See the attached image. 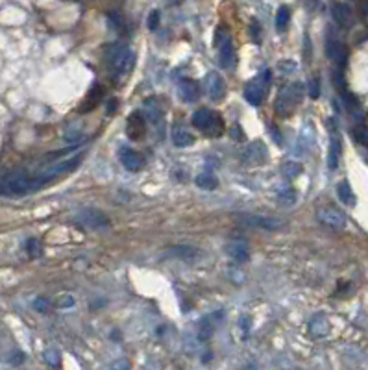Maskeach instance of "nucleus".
I'll return each instance as SVG.
<instances>
[{
  "label": "nucleus",
  "instance_id": "nucleus-33",
  "mask_svg": "<svg viewBox=\"0 0 368 370\" xmlns=\"http://www.w3.org/2000/svg\"><path fill=\"white\" fill-rule=\"evenodd\" d=\"M309 97L311 98H318L320 97V80L313 78L309 82Z\"/></svg>",
  "mask_w": 368,
  "mask_h": 370
},
{
  "label": "nucleus",
  "instance_id": "nucleus-15",
  "mask_svg": "<svg viewBox=\"0 0 368 370\" xmlns=\"http://www.w3.org/2000/svg\"><path fill=\"white\" fill-rule=\"evenodd\" d=\"M218 61H220V65L224 69H233L235 67L237 58H235V46L233 43H231L230 35H226V39L222 41L220 50H218Z\"/></svg>",
  "mask_w": 368,
  "mask_h": 370
},
{
  "label": "nucleus",
  "instance_id": "nucleus-13",
  "mask_svg": "<svg viewBox=\"0 0 368 370\" xmlns=\"http://www.w3.org/2000/svg\"><path fill=\"white\" fill-rule=\"evenodd\" d=\"M207 91H209V97L211 100L218 102L224 98L226 95V83L222 80V76L218 72H209L207 74Z\"/></svg>",
  "mask_w": 368,
  "mask_h": 370
},
{
  "label": "nucleus",
  "instance_id": "nucleus-30",
  "mask_svg": "<svg viewBox=\"0 0 368 370\" xmlns=\"http://www.w3.org/2000/svg\"><path fill=\"white\" fill-rule=\"evenodd\" d=\"M352 134H354V139L357 141V143L368 148V128H364V126H357V128H354Z\"/></svg>",
  "mask_w": 368,
  "mask_h": 370
},
{
  "label": "nucleus",
  "instance_id": "nucleus-2",
  "mask_svg": "<svg viewBox=\"0 0 368 370\" xmlns=\"http://www.w3.org/2000/svg\"><path fill=\"white\" fill-rule=\"evenodd\" d=\"M30 191H35L33 178H28L23 172L0 178V196H24Z\"/></svg>",
  "mask_w": 368,
  "mask_h": 370
},
{
  "label": "nucleus",
  "instance_id": "nucleus-18",
  "mask_svg": "<svg viewBox=\"0 0 368 370\" xmlns=\"http://www.w3.org/2000/svg\"><path fill=\"white\" fill-rule=\"evenodd\" d=\"M309 333L315 339H322L329 333V320L324 314H315L313 319L309 320Z\"/></svg>",
  "mask_w": 368,
  "mask_h": 370
},
{
  "label": "nucleus",
  "instance_id": "nucleus-25",
  "mask_svg": "<svg viewBox=\"0 0 368 370\" xmlns=\"http://www.w3.org/2000/svg\"><path fill=\"white\" fill-rule=\"evenodd\" d=\"M289 21H290V9L287 8V6H281V8L278 9V15H276L278 32H283L287 28V24H289Z\"/></svg>",
  "mask_w": 368,
  "mask_h": 370
},
{
  "label": "nucleus",
  "instance_id": "nucleus-24",
  "mask_svg": "<svg viewBox=\"0 0 368 370\" xmlns=\"http://www.w3.org/2000/svg\"><path fill=\"white\" fill-rule=\"evenodd\" d=\"M337 194H339V198H341L342 203H346V206H355V194L348 181H341V183L337 185Z\"/></svg>",
  "mask_w": 368,
  "mask_h": 370
},
{
  "label": "nucleus",
  "instance_id": "nucleus-12",
  "mask_svg": "<svg viewBox=\"0 0 368 370\" xmlns=\"http://www.w3.org/2000/svg\"><path fill=\"white\" fill-rule=\"evenodd\" d=\"M224 252L228 257H231L235 263H246L250 259V248L243 240H230L224 245Z\"/></svg>",
  "mask_w": 368,
  "mask_h": 370
},
{
  "label": "nucleus",
  "instance_id": "nucleus-23",
  "mask_svg": "<svg viewBox=\"0 0 368 370\" xmlns=\"http://www.w3.org/2000/svg\"><path fill=\"white\" fill-rule=\"evenodd\" d=\"M194 183L204 191H213L216 189L218 180H216V176L211 174V172H202V174H198L196 178H194Z\"/></svg>",
  "mask_w": 368,
  "mask_h": 370
},
{
  "label": "nucleus",
  "instance_id": "nucleus-26",
  "mask_svg": "<svg viewBox=\"0 0 368 370\" xmlns=\"http://www.w3.org/2000/svg\"><path fill=\"white\" fill-rule=\"evenodd\" d=\"M278 198H280V202L283 203V206H292V203L296 202V198H298V194H296V191L292 189V187H287V189L280 191Z\"/></svg>",
  "mask_w": 368,
  "mask_h": 370
},
{
  "label": "nucleus",
  "instance_id": "nucleus-9",
  "mask_svg": "<svg viewBox=\"0 0 368 370\" xmlns=\"http://www.w3.org/2000/svg\"><path fill=\"white\" fill-rule=\"evenodd\" d=\"M302 95H304V85L300 82L290 83L289 87L283 89L278 97V111H283L287 107H295L300 100H302Z\"/></svg>",
  "mask_w": 368,
  "mask_h": 370
},
{
  "label": "nucleus",
  "instance_id": "nucleus-14",
  "mask_svg": "<svg viewBox=\"0 0 368 370\" xmlns=\"http://www.w3.org/2000/svg\"><path fill=\"white\" fill-rule=\"evenodd\" d=\"M126 134H128L130 139H134V141H139V139L144 137V134H146V122H144V119L141 117V113H134V115L128 119Z\"/></svg>",
  "mask_w": 368,
  "mask_h": 370
},
{
  "label": "nucleus",
  "instance_id": "nucleus-37",
  "mask_svg": "<svg viewBox=\"0 0 368 370\" xmlns=\"http://www.w3.org/2000/svg\"><path fill=\"white\" fill-rule=\"evenodd\" d=\"M58 305H60V307H70V305H74V300L70 296H63V300L58 302Z\"/></svg>",
  "mask_w": 368,
  "mask_h": 370
},
{
  "label": "nucleus",
  "instance_id": "nucleus-8",
  "mask_svg": "<svg viewBox=\"0 0 368 370\" xmlns=\"http://www.w3.org/2000/svg\"><path fill=\"white\" fill-rule=\"evenodd\" d=\"M317 218L320 224H324L326 228H332V230H342L346 226V215L341 211V209L333 208H320L317 213Z\"/></svg>",
  "mask_w": 368,
  "mask_h": 370
},
{
  "label": "nucleus",
  "instance_id": "nucleus-17",
  "mask_svg": "<svg viewBox=\"0 0 368 370\" xmlns=\"http://www.w3.org/2000/svg\"><path fill=\"white\" fill-rule=\"evenodd\" d=\"M167 259H181V261H194L198 257V250L193 246L181 245V246H174V248H169L167 252H163Z\"/></svg>",
  "mask_w": 368,
  "mask_h": 370
},
{
  "label": "nucleus",
  "instance_id": "nucleus-40",
  "mask_svg": "<svg viewBox=\"0 0 368 370\" xmlns=\"http://www.w3.org/2000/svg\"><path fill=\"white\" fill-rule=\"evenodd\" d=\"M113 109H115V100L109 102V113H113Z\"/></svg>",
  "mask_w": 368,
  "mask_h": 370
},
{
  "label": "nucleus",
  "instance_id": "nucleus-10",
  "mask_svg": "<svg viewBox=\"0 0 368 370\" xmlns=\"http://www.w3.org/2000/svg\"><path fill=\"white\" fill-rule=\"evenodd\" d=\"M119 159H120V163L124 165L126 171H130V172L141 171L144 166V163H146L143 154L135 152V150H132V148H128V146L119 148Z\"/></svg>",
  "mask_w": 368,
  "mask_h": 370
},
{
  "label": "nucleus",
  "instance_id": "nucleus-22",
  "mask_svg": "<svg viewBox=\"0 0 368 370\" xmlns=\"http://www.w3.org/2000/svg\"><path fill=\"white\" fill-rule=\"evenodd\" d=\"M341 97H342V102H344L346 109L350 111L352 115H363V109H361V102L357 100V97H355V95H352L350 91L342 89V91H341Z\"/></svg>",
  "mask_w": 368,
  "mask_h": 370
},
{
  "label": "nucleus",
  "instance_id": "nucleus-6",
  "mask_svg": "<svg viewBox=\"0 0 368 370\" xmlns=\"http://www.w3.org/2000/svg\"><path fill=\"white\" fill-rule=\"evenodd\" d=\"M326 55L335 65H339V67H342L346 61V46L344 43L337 37V33L333 32L332 26L327 28V33H326Z\"/></svg>",
  "mask_w": 368,
  "mask_h": 370
},
{
  "label": "nucleus",
  "instance_id": "nucleus-32",
  "mask_svg": "<svg viewBox=\"0 0 368 370\" xmlns=\"http://www.w3.org/2000/svg\"><path fill=\"white\" fill-rule=\"evenodd\" d=\"M45 359H46V363L48 365H52V366H60V354L56 350H46L45 351Z\"/></svg>",
  "mask_w": 368,
  "mask_h": 370
},
{
  "label": "nucleus",
  "instance_id": "nucleus-29",
  "mask_svg": "<svg viewBox=\"0 0 368 370\" xmlns=\"http://www.w3.org/2000/svg\"><path fill=\"white\" fill-rule=\"evenodd\" d=\"M146 113H148V120H150L154 126H159L163 117H161V111L154 106V102H148L146 104Z\"/></svg>",
  "mask_w": 368,
  "mask_h": 370
},
{
  "label": "nucleus",
  "instance_id": "nucleus-38",
  "mask_svg": "<svg viewBox=\"0 0 368 370\" xmlns=\"http://www.w3.org/2000/svg\"><path fill=\"white\" fill-rule=\"evenodd\" d=\"M241 324H243L244 331H248V329H250V319H246V317H244V319H241Z\"/></svg>",
  "mask_w": 368,
  "mask_h": 370
},
{
  "label": "nucleus",
  "instance_id": "nucleus-34",
  "mask_svg": "<svg viewBox=\"0 0 368 370\" xmlns=\"http://www.w3.org/2000/svg\"><path fill=\"white\" fill-rule=\"evenodd\" d=\"M157 26H159V11L154 9L152 13L148 15V28L150 30H157Z\"/></svg>",
  "mask_w": 368,
  "mask_h": 370
},
{
  "label": "nucleus",
  "instance_id": "nucleus-3",
  "mask_svg": "<svg viewBox=\"0 0 368 370\" xmlns=\"http://www.w3.org/2000/svg\"><path fill=\"white\" fill-rule=\"evenodd\" d=\"M270 82H272L270 69H265L257 78L252 80V82L246 85V89H244V98H246L252 106H261L263 100H265V92L270 87Z\"/></svg>",
  "mask_w": 368,
  "mask_h": 370
},
{
  "label": "nucleus",
  "instance_id": "nucleus-5",
  "mask_svg": "<svg viewBox=\"0 0 368 370\" xmlns=\"http://www.w3.org/2000/svg\"><path fill=\"white\" fill-rule=\"evenodd\" d=\"M235 218L241 224H244V226L257 228V230L265 231H276L285 226V222L281 220V218L267 217V215H253V213H239V215H235Z\"/></svg>",
  "mask_w": 368,
  "mask_h": 370
},
{
  "label": "nucleus",
  "instance_id": "nucleus-16",
  "mask_svg": "<svg viewBox=\"0 0 368 370\" xmlns=\"http://www.w3.org/2000/svg\"><path fill=\"white\" fill-rule=\"evenodd\" d=\"M244 163H248V165H263V163L267 161V150L263 146V143H255V144H250L246 148V152H244Z\"/></svg>",
  "mask_w": 368,
  "mask_h": 370
},
{
  "label": "nucleus",
  "instance_id": "nucleus-4",
  "mask_svg": "<svg viewBox=\"0 0 368 370\" xmlns=\"http://www.w3.org/2000/svg\"><path fill=\"white\" fill-rule=\"evenodd\" d=\"M193 126L200 130V132H204V134L213 135V137H218V135H220V132H222L220 117L216 115L215 111H209V109L194 111Z\"/></svg>",
  "mask_w": 368,
  "mask_h": 370
},
{
  "label": "nucleus",
  "instance_id": "nucleus-35",
  "mask_svg": "<svg viewBox=\"0 0 368 370\" xmlns=\"http://www.w3.org/2000/svg\"><path fill=\"white\" fill-rule=\"evenodd\" d=\"M33 307H35L39 313H46V311H48V307H50V304H48V300H46V298H37V300L33 302Z\"/></svg>",
  "mask_w": 368,
  "mask_h": 370
},
{
  "label": "nucleus",
  "instance_id": "nucleus-36",
  "mask_svg": "<svg viewBox=\"0 0 368 370\" xmlns=\"http://www.w3.org/2000/svg\"><path fill=\"white\" fill-rule=\"evenodd\" d=\"M231 137H233L235 141H243V139H244V132H243V128L235 124L233 128H231Z\"/></svg>",
  "mask_w": 368,
  "mask_h": 370
},
{
  "label": "nucleus",
  "instance_id": "nucleus-39",
  "mask_svg": "<svg viewBox=\"0 0 368 370\" xmlns=\"http://www.w3.org/2000/svg\"><path fill=\"white\" fill-rule=\"evenodd\" d=\"M270 130H272V134H274V141H276V143H280V132H278L274 126H270Z\"/></svg>",
  "mask_w": 368,
  "mask_h": 370
},
{
  "label": "nucleus",
  "instance_id": "nucleus-21",
  "mask_svg": "<svg viewBox=\"0 0 368 370\" xmlns=\"http://www.w3.org/2000/svg\"><path fill=\"white\" fill-rule=\"evenodd\" d=\"M193 141H194V137L189 134L187 130H183L181 126H174V130H172V143H174L176 146H180V148L191 146Z\"/></svg>",
  "mask_w": 368,
  "mask_h": 370
},
{
  "label": "nucleus",
  "instance_id": "nucleus-28",
  "mask_svg": "<svg viewBox=\"0 0 368 370\" xmlns=\"http://www.w3.org/2000/svg\"><path fill=\"white\" fill-rule=\"evenodd\" d=\"M281 172L287 176V178H296L298 174H302V165L296 161H287L281 169Z\"/></svg>",
  "mask_w": 368,
  "mask_h": 370
},
{
  "label": "nucleus",
  "instance_id": "nucleus-19",
  "mask_svg": "<svg viewBox=\"0 0 368 370\" xmlns=\"http://www.w3.org/2000/svg\"><path fill=\"white\" fill-rule=\"evenodd\" d=\"M341 139H339V134L333 132L332 134V143H329V152H327V166L329 171H335L339 166V159H341Z\"/></svg>",
  "mask_w": 368,
  "mask_h": 370
},
{
  "label": "nucleus",
  "instance_id": "nucleus-31",
  "mask_svg": "<svg viewBox=\"0 0 368 370\" xmlns=\"http://www.w3.org/2000/svg\"><path fill=\"white\" fill-rule=\"evenodd\" d=\"M26 252L32 257H39L43 254V248H41V243L37 239H28L26 240Z\"/></svg>",
  "mask_w": 368,
  "mask_h": 370
},
{
  "label": "nucleus",
  "instance_id": "nucleus-27",
  "mask_svg": "<svg viewBox=\"0 0 368 370\" xmlns=\"http://www.w3.org/2000/svg\"><path fill=\"white\" fill-rule=\"evenodd\" d=\"M213 335V324L209 319H204L200 322V328H198V339L200 341H207V339Z\"/></svg>",
  "mask_w": 368,
  "mask_h": 370
},
{
  "label": "nucleus",
  "instance_id": "nucleus-11",
  "mask_svg": "<svg viewBox=\"0 0 368 370\" xmlns=\"http://www.w3.org/2000/svg\"><path fill=\"white\" fill-rule=\"evenodd\" d=\"M332 17L337 23V26H341V28H352L355 23L354 9H352V6L346 4V2H333Z\"/></svg>",
  "mask_w": 368,
  "mask_h": 370
},
{
  "label": "nucleus",
  "instance_id": "nucleus-7",
  "mask_svg": "<svg viewBox=\"0 0 368 370\" xmlns=\"http://www.w3.org/2000/svg\"><path fill=\"white\" fill-rule=\"evenodd\" d=\"M76 220H78L82 226L91 228V230H100V228L109 226V218H107L102 211L93 209V208L80 209V211L76 213Z\"/></svg>",
  "mask_w": 368,
  "mask_h": 370
},
{
  "label": "nucleus",
  "instance_id": "nucleus-20",
  "mask_svg": "<svg viewBox=\"0 0 368 370\" xmlns=\"http://www.w3.org/2000/svg\"><path fill=\"white\" fill-rule=\"evenodd\" d=\"M180 95L185 102H196L200 98V87L194 80H181L180 82Z\"/></svg>",
  "mask_w": 368,
  "mask_h": 370
},
{
  "label": "nucleus",
  "instance_id": "nucleus-41",
  "mask_svg": "<svg viewBox=\"0 0 368 370\" xmlns=\"http://www.w3.org/2000/svg\"><path fill=\"white\" fill-rule=\"evenodd\" d=\"M305 2H307L309 6H315V4H317V2H318V0H305Z\"/></svg>",
  "mask_w": 368,
  "mask_h": 370
},
{
  "label": "nucleus",
  "instance_id": "nucleus-1",
  "mask_svg": "<svg viewBox=\"0 0 368 370\" xmlns=\"http://www.w3.org/2000/svg\"><path fill=\"white\" fill-rule=\"evenodd\" d=\"M106 61L113 76L120 78L132 72L135 65V54L126 45H111L106 50Z\"/></svg>",
  "mask_w": 368,
  "mask_h": 370
}]
</instances>
